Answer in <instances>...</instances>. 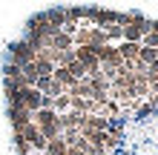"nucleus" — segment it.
Instances as JSON below:
<instances>
[{"label": "nucleus", "instance_id": "obj_1", "mask_svg": "<svg viewBox=\"0 0 158 155\" xmlns=\"http://www.w3.org/2000/svg\"><path fill=\"white\" fill-rule=\"evenodd\" d=\"M35 58H38V52H35L26 40H20V43H12L9 46V60L12 63H17V66H26V63H35Z\"/></svg>", "mask_w": 158, "mask_h": 155}, {"label": "nucleus", "instance_id": "obj_2", "mask_svg": "<svg viewBox=\"0 0 158 155\" xmlns=\"http://www.w3.org/2000/svg\"><path fill=\"white\" fill-rule=\"evenodd\" d=\"M144 38H147V46H150V49H158V35H155V32L144 35Z\"/></svg>", "mask_w": 158, "mask_h": 155}, {"label": "nucleus", "instance_id": "obj_3", "mask_svg": "<svg viewBox=\"0 0 158 155\" xmlns=\"http://www.w3.org/2000/svg\"><path fill=\"white\" fill-rule=\"evenodd\" d=\"M40 155H43V152H40Z\"/></svg>", "mask_w": 158, "mask_h": 155}]
</instances>
